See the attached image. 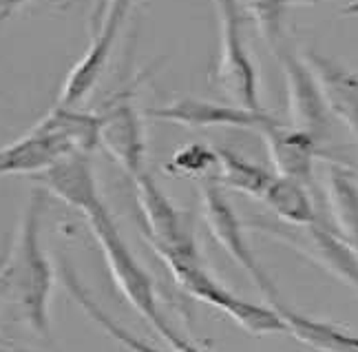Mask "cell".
Returning <instances> with one entry per match:
<instances>
[{
  "mask_svg": "<svg viewBox=\"0 0 358 352\" xmlns=\"http://www.w3.org/2000/svg\"><path fill=\"white\" fill-rule=\"evenodd\" d=\"M43 211L45 195L34 191L27 199L9 253L0 266V297L16 308V313L36 335L49 339L51 295L56 277L40 237Z\"/></svg>",
  "mask_w": 358,
  "mask_h": 352,
  "instance_id": "cell-1",
  "label": "cell"
},
{
  "mask_svg": "<svg viewBox=\"0 0 358 352\" xmlns=\"http://www.w3.org/2000/svg\"><path fill=\"white\" fill-rule=\"evenodd\" d=\"M85 218L89 220L93 237L100 244L106 266L111 270L113 281L120 288V293L127 297V302L137 310V315L144 317V321H148L162 339L177 352L184 339L177 337V332L169 326L166 319L162 317L155 283L144 270V266L137 262V257L131 253L129 244L120 235V228L113 220V215L104 206V202H100L98 206L91 209Z\"/></svg>",
  "mask_w": 358,
  "mask_h": 352,
  "instance_id": "cell-2",
  "label": "cell"
},
{
  "mask_svg": "<svg viewBox=\"0 0 358 352\" xmlns=\"http://www.w3.org/2000/svg\"><path fill=\"white\" fill-rule=\"evenodd\" d=\"M219 24V60L215 80L230 104L261 113L259 76L243 38V18L237 0H213Z\"/></svg>",
  "mask_w": 358,
  "mask_h": 352,
  "instance_id": "cell-3",
  "label": "cell"
},
{
  "mask_svg": "<svg viewBox=\"0 0 358 352\" xmlns=\"http://www.w3.org/2000/svg\"><path fill=\"white\" fill-rule=\"evenodd\" d=\"M159 260L166 264L175 283L190 297L219 308L230 319H235L239 326L252 335H274V332H287L281 315L272 308H264L257 304H248L235 293L226 290L222 283H217L208 273L203 270L199 260H182V257L162 255Z\"/></svg>",
  "mask_w": 358,
  "mask_h": 352,
  "instance_id": "cell-4",
  "label": "cell"
},
{
  "mask_svg": "<svg viewBox=\"0 0 358 352\" xmlns=\"http://www.w3.org/2000/svg\"><path fill=\"white\" fill-rule=\"evenodd\" d=\"M248 228L294 248L299 255L323 268L325 273L336 277L358 295V255L327 224L316 220L306 226H290L283 222L255 220L248 222Z\"/></svg>",
  "mask_w": 358,
  "mask_h": 352,
  "instance_id": "cell-5",
  "label": "cell"
},
{
  "mask_svg": "<svg viewBox=\"0 0 358 352\" xmlns=\"http://www.w3.org/2000/svg\"><path fill=\"white\" fill-rule=\"evenodd\" d=\"M133 184L144 220V237L157 257L173 255L182 260H199L197 241L186 213L173 204L146 171L133 178Z\"/></svg>",
  "mask_w": 358,
  "mask_h": 352,
  "instance_id": "cell-6",
  "label": "cell"
},
{
  "mask_svg": "<svg viewBox=\"0 0 358 352\" xmlns=\"http://www.w3.org/2000/svg\"><path fill=\"white\" fill-rule=\"evenodd\" d=\"M199 202H201V215L203 222L208 226L210 235L222 244L224 251L235 260L250 279L255 281V286L266 300L274 306H279L277 288L274 281L266 273L261 264L257 262V257L252 255L250 246H248L245 235H243V224L239 222L235 209L228 204V199L222 193V186L215 182V178H203L199 184Z\"/></svg>",
  "mask_w": 358,
  "mask_h": 352,
  "instance_id": "cell-7",
  "label": "cell"
},
{
  "mask_svg": "<svg viewBox=\"0 0 358 352\" xmlns=\"http://www.w3.org/2000/svg\"><path fill=\"white\" fill-rule=\"evenodd\" d=\"M140 80H133L106 102L100 113V140L117 164L131 175V180L144 173L146 160V131L144 115L133 102V91Z\"/></svg>",
  "mask_w": 358,
  "mask_h": 352,
  "instance_id": "cell-8",
  "label": "cell"
},
{
  "mask_svg": "<svg viewBox=\"0 0 358 352\" xmlns=\"http://www.w3.org/2000/svg\"><path fill=\"white\" fill-rule=\"evenodd\" d=\"M274 53H277L285 76L287 115H290L292 131L308 135L314 142H321L329 129V111L319 83L303 56H299L296 49L287 43V38L274 49Z\"/></svg>",
  "mask_w": 358,
  "mask_h": 352,
  "instance_id": "cell-9",
  "label": "cell"
},
{
  "mask_svg": "<svg viewBox=\"0 0 358 352\" xmlns=\"http://www.w3.org/2000/svg\"><path fill=\"white\" fill-rule=\"evenodd\" d=\"M135 0H115L108 9L106 18L102 22V27L93 34V43L87 49V53L82 56V60L73 66L71 73L66 76L60 98H58V106H64V109H78V106L87 100L89 93L95 89L98 80L102 78L108 58H111V51L117 43V36L122 31L124 22H127L131 7Z\"/></svg>",
  "mask_w": 358,
  "mask_h": 352,
  "instance_id": "cell-10",
  "label": "cell"
},
{
  "mask_svg": "<svg viewBox=\"0 0 358 352\" xmlns=\"http://www.w3.org/2000/svg\"><path fill=\"white\" fill-rule=\"evenodd\" d=\"M146 118L171 122V125L188 129H210V127H232V129H252L259 131L272 120L266 111L255 113L245 111L235 104H219L199 98H182L164 106H153L144 111Z\"/></svg>",
  "mask_w": 358,
  "mask_h": 352,
  "instance_id": "cell-11",
  "label": "cell"
},
{
  "mask_svg": "<svg viewBox=\"0 0 358 352\" xmlns=\"http://www.w3.org/2000/svg\"><path fill=\"white\" fill-rule=\"evenodd\" d=\"M257 133L266 142L277 178L299 182L314 191V157L319 155V142L299 131L285 129L274 118Z\"/></svg>",
  "mask_w": 358,
  "mask_h": 352,
  "instance_id": "cell-12",
  "label": "cell"
},
{
  "mask_svg": "<svg viewBox=\"0 0 358 352\" xmlns=\"http://www.w3.org/2000/svg\"><path fill=\"white\" fill-rule=\"evenodd\" d=\"M91 153L76 151L62 157L53 167L38 173V182L49 193L60 197L64 204L73 206L82 215H87L102 202L98 182H95V169L91 164Z\"/></svg>",
  "mask_w": 358,
  "mask_h": 352,
  "instance_id": "cell-13",
  "label": "cell"
},
{
  "mask_svg": "<svg viewBox=\"0 0 358 352\" xmlns=\"http://www.w3.org/2000/svg\"><path fill=\"white\" fill-rule=\"evenodd\" d=\"M303 60L319 83L329 115H336L358 140V73L314 49L303 51Z\"/></svg>",
  "mask_w": 358,
  "mask_h": 352,
  "instance_id": "cell-14",
  "label": "cell"
},
{
  "mask_svg": "<svg viewBox=\"0 0 358 352\" xmlns=\"http://www.w3.org/2000/svg\"><path fill=\"white\" fill-rule=\"evenodd\" d=\"M325 202L332 218L329 228L358 255V184L338 164L327 167Z\"/></svg>",
  "mask_w": 358,
  "mask_h": 352,
  "instance_id": "cell-15",
  "label": "cell"
},
{
  "mask_svg": "<svg viewBox=\"0 0 358 352\" xmlns=\"http://www.w3.org/2000/svg\"><path fill=\"white\" fill-rule=\"evenodd\" d=\"M281 315L287 332H292L301 344L310 346L316 352H358V337L338 330L332 323L316 321L306 315H299L290 308L274 306Z\"/></svg>",
  "mask_w": 358,
  "mask_h": 352,
  "instance_id": "cell-16",
  "label": "cell"
},
{
  "mask_svg": "<svg viewBox=\"0 0 358 352\" xmlns=\"http://www.w3.org/2000/svg\"><path fill=\"white\" fill-rule=\"evenodd\" d=\"M60 277H62V281H64V288L69 290V295H71L73 300L78 302V306L91 317V321L98 323V326H100L106 335H111L120 346H124V348L131 350V352H166V350H159V348H155V346L146 344L144 339H140V337H135L131 330H127L124 326H120V323H117L113 317H108V315L104 313V310L100 308V304L95 302L93 297L89 295V290L85 288V283L80 281V277H78L76 270H73L71 266H69L66 262L60 264ZM173 352H175V350H173Z\"/></svg>",
  "mask_w": 358,
  "mask_h": 352,
  "instance_id": "cell-17",
  "label": "cell"
},
{
  "mask_svg": "<svg viewBox=\"0 0 358 352\" xmlns=\"http://www.w3.org/2000/svg\"><path fill=\"white\" fill-rule=\"evenodd\" d=\"M215 153H217V169H219L215 175V182L219 186L264 199L268 186L277 175L268 173L264 167L255 164V162H248L245 157L230 151V148H215Z\"/></svg>",
  "mask_w": 358,
  "mask_h": 352,
  "instance_id": "cell-18",
  "label": "cell"
},
{
  "mask_svg": "<svg viewBox=\"0 0 358 352\" xmlns=\"http://www.w3.org/2000/svg\"><path fill=\"white\" fill-rule=\"evenodd\" d=\"M266 204L279 215L283 224L290 226H306L312 224L316 218V211L310 197V188H306L299 182L274 178L272 184L268 186V191L264 195Z\"/></svg>",
  "mask_w": 358,
  "mask_h": 352,
  "instance_id": "cell-19",
  "label": "cell"
},
{
  "mask_svg": "<svg viewBox=\"0 0 358 352\" xmlns=\"http://www.w3.org/2000/svg\"><path fill=\"white\" fill-rule=\"evenodd\" d=\"M243 13H248L255 24L259 34L266 38V43L277 49L283 40V0H237Z\"/></svg>",
  "mask_w": 358,
  "mask_h": 352,
  "instance_id": "cell-20",
  "label": "cell"
},
{
  "mask_svg": "<svg viewBox=\"0 0 358 352\" xmlns=\"http://www.w3.org/2000/svg\"><path fill=\"white\" fill-rule=\"evenodd\" d=\"M217 164V153L215 148H208L203 144H190L182 151H177L171 162L169 171L173 173H186V175H201L206 169Z\"/></svg>",
  "mask_w": 358,
  "mask_h": 352,
  "instance_id": "cell-21",
  "label": "cell"
},
{
  "mask_svg": "<svg viewBox=\"0 0 358 352\" xmlns=\"http://www.w3.org/2000/svg\"><path fill=\"white\" fill-rule=\"evenodd\" d=\"M115 3V0H95L93 3V9H91V22H89V27H91V34H95L102 27V22H104V18H106V13H108V9H111V5Z\"/></svg>",
  "mask_w": 358,
  "mask_h": 352,
  "instance_id": "cell-22",
  "label": "cell"
},
{
  "mask_svg": "<svg viewBox=\"0 0 358 352\" xmlns=\"http://www.w3.org/2000/svg\"><path fill=\"white\" fill-rule=\"evenodd\" d=\"M27 3H31V0H0V20L9 18L13 11L24 7Z\"/></svg>",
  "mask_w": 358,
  "mask_h": 352,
  "instance_id": "cell-23",
  "label": "cell"
},
{
  "mask_svg": "<svg viewBox=\"0 0 358 352\" xmlns=\"http://www.w3.org/2000/svg\"><path fill=\"white\" fill-rule=\"evenodd\" d=\"M323 0H283V7H312V5H321Z\"/></svg>",
  "mask_w": 358,
  "mask_h": 352,
  "instance_id": "cell-24",
  "label": "cell"
},
{
  "mask_svg": "<svg viewBox=\"0 0 358 352\" xmlns=\"http://www.w3.org/2000/svg\"><path fill=\"white\" fill-rule=\"evenodd\" d=\"M343 16H358V0H352L350 5L343 7Z\"/></svg>",
  "mask_w": 358,
  "mask_h": 352,
  "instance_id": "cell-25",
  "label": "cell"
},
{
  "mask_svg": "<svg viewBox=\"0 0 358 352\" xmlns=\"http://www.w3.org/2000/svg\"><path fill=\"white\" fill-rule=\"evenodd\" d=\"M177 352H203V350H199L197 346H192V344H188V342H182V346H179Z\"/></svg>",
  "mask_w": 358,
  "mask_h": 352,
  "instance_id": "cell-26",
  "label": "cell"
},
{
  "mask_svg": "<svg viewBox=\"0 0 358 352\" xmlns=\"http://www.w3.org/2000/svg\"><path fill=\"white\" fill-rule=\"evenodd\" d=\"M5 352H31V350H24V348H13V346H5Z\"/></svg>",
  "mask_w": 358,
  "mask_h": 352,
  "instance_id": "cell-27",
  "label": "cell"
},
{
  "mask_svg": "<svg viewBox=\"0 0 358 352\" xmlns=\"http://www.w3.org/2000/svg\"><path fill=\"white\" fill-rule=\"evenodd\" d=\"M0 352H5V344L3 342H0Z\"/></svg>",
  "mask_w": 358,
  "mask_h": 352,
  "instance_id": "cell-28",
  "label": "cell"
}]
</instances>
